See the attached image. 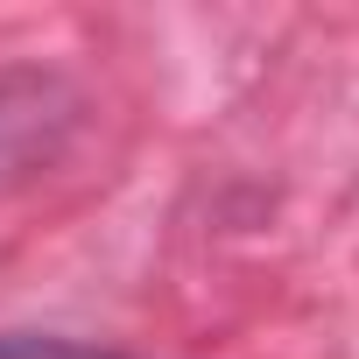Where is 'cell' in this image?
Instances as JSON below:
<instances>
[{
	"label": "cell",
	"instance_id": "obj_1",
	"mask_svg": "<svg viewBox=\"0 0 359 359\" xmlns=\"http://www.w3.org/2000/svg\"><path fill=\"white\" fill-rule=\"evenodd\" d=\"M0 359H127V352L78 345V338H36V331H8V338H0Z\"/></svg>",
	"mask_w": 359,
	"mask_h": 359
}]
</instances>
